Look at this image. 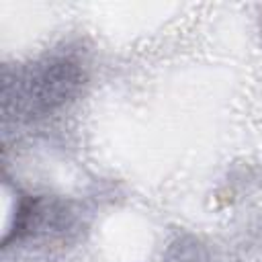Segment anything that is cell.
<instances>
[{"mask_svg": "<svg viewBox=\"0 0 262 262\" xmlns=\"http://www.w3.org/2000/svg\"><path fill=\"white\" fill-rule=\"evenodd\" d=\"M37 215H39V199H37V196H31V194H23V196L18 199V203H16L14 221H12L10 229H8V233H6L4 242H2V246L8 248L12 242H18L20 237H25V235L31 231V227H33Z\"/></svg>", "mask_w": 262, "mask_h": 262, "instance_id": "obj_1", "label": "cell"}]
</instances>
